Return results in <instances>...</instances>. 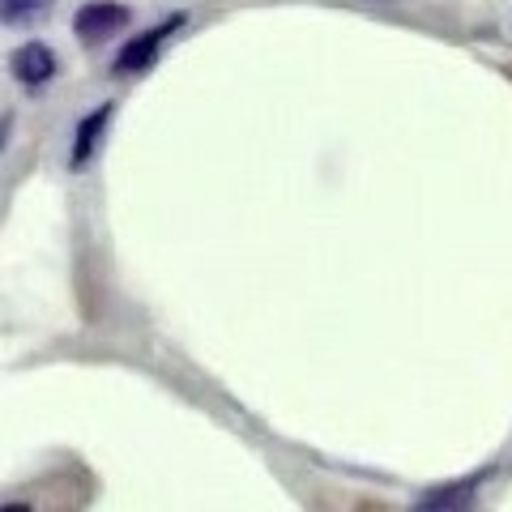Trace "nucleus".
<instances>
[{
    "label": "nucleus",
    "instance_id": "obj_2",
    "mask_svg": "<svg viewBox=\"0 0 512 512\" xmlns=\"http://www.w3.org/2000/svg\"><path fill=\"white\" fill-rule=\"evenodd\" d=\"M133 22V9L120 5V0H86L73 13V39L82 47H103L120 35V30Z\"/></svg>",
    "mask_w": 512,
    "mask_h": 512
},
{
    "label": "nucleus",
    "instance_id": "obj_4",
    "mask_svg": "<svg viewBox=\"0 0 512 512\" xmlns=\"http://www.w3.org/2000/svg\"><path fill=\"white\" fill-rule=\"evenodd\" d=\"M9 69H13V82H18V86H26V90H43L47 82H56L60 56H56V47H52V43L26 39L22 47H13Z\"/></svg>",
    "mask_w": 512,
    "mask_h": 512
},
{
    "label": "nucleus",
    "instance_id": "obj_3",
    "mask_svg": "<svg viewBox=\"0 0 512 512\" xmlns=\"http://www.w3.org/2000/svg\"><path fill=\"white\" fill-rule=\"evenodd\" d=\"M111 120H116V103L103 99L99 107H90L82 120L73 124V141H69V171H86L94 163V154L103 150V141L111 133Z\"/></svg>",
    "mask_w": 512,
    "mask_h": 512
},
{
    "label": "nucleus",
    "instance_id": "obj_5",
    "mask_svg": "<svg viewBox=\"0 0 512 512\" xmlns=\"http://www.w3.org/2000/svg\"><path fill=\"white\" fill-rule=\"evenodd\" d=\"M491 470H478L470 478H457V483H444V487H431V491H419L410 500V508H431V512H466L478 504V491H483Z\"/></svg>",
    "mask_w": 512,
    "mask_h": 512
},
{
    "label": "nucleus",
    "instance_id": "obj_6",
    "mask_svg": "<svg viewBox=\"0 0 512 512\" xmlns=\"http://www.w3.org/2000/svg\"><path fill=\"white\" fill-rule=\"evenodd\" d=\"M52 9H56V0H5V9H0V13H5V26L9 30L13 26L30 30V26H39Z\"/></svg>",
    "mask_w": 512,
    "mask_h": 512
},
{
    "label": "nucleus",
    "instance_id": "obj_1",
    "mask_svg": "<svg viewBox=\"0 0 512 512\" xmlns=\"http://www.w3.org/2000/svg\"><path fill=\"white\" fill-rule=\"evenodd\" d=\"M184 26H188V13H167L163 22L146 26L141 35H133V39H128L120 52H116V64H111V73H116V77H137V73L154 69V60L167 52V43L180 35Z\"/></svg>",
    "mask_w": 512,
    "mask_h": 512
}]
</instances>
